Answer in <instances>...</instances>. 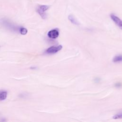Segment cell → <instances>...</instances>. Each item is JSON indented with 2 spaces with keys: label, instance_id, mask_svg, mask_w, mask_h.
Masks as SVG:
<instances>
[{
  "label": "cell",
  "instance_id": "cell-5",
  "mask_svg": "<svg viewBox=\"0 0 122 122\" xmlns=\"http://www.w3.org/2000/svg\"><path fill=\"white\" fill-rule=\"evenodd\" d=\"M7 92L5 90H0V101L5 100L7 96Z\"/></svg>",
  "mask_w": 122,
  "mask_h": 122
},
{
  "label": "cell",
  "instance_id": "cell-1",
  "mask_svg": "<svg viewBox=\"0 0 122 122\" xmlns=\"http://www.w3.org/2000/svg\"><path fill=\"white\" fill-rule=\"evenodd\" d=\"M49 8V6L47 5H40L38 7L37 9V11L41 17L43 19H46L47 15L46 13V11Z\"/></svg>",
  "mask_w": 122,
  "mask_h": 122
},
{
  "label": "cell",
  "instance_id": "cell-3",
  "mask_svg": "<svg viewBox=\"0 0 122 122\" xmlns=\"http://www.w3.org/2000/svg\"><path fill=\"white\" fill-rule=\"evenodd\" d=\"M111 18L114 22V23L121 29H122V20L117 16L112 14L110 15Z\"/></svg>",
  "mask_w": 122,
  "mask_h": 122
},
{
  "label": "cell",
  "instance_id": "cell-10",
  "mask_svg": "<svg viewBox=\"0 0 122 122\" xmlns=\"http://www.w3.org/2000/svg\"><path fill=\"white\" fill-rule=\"evenodd\" d=\"M118 86H121V84H120V83H119V84L117 83V84H116V87H118Z\"/></svg>",
  "mask_w": 122,
  "mask_h": 122
},
{
  "label": "cell",
  "instance_id": "cell-9",
  "mask_svg": "<svg viewBox=\"0 0 122 122\" xmlns=\"http://www.w3.org/2000/svg\"><path fill=\"white\" fill-rule=\"evenodd\" d=\"M114 119H122V114H118L114 115L113 117Z\"/></svg>",
  "mask_w": 122,
  "mask_h": 122
},
{
  "label": "cell",
  "instance_id": "cell-6",
  "mask_svg": "<svg viewBox=\"0 0 122 122\" xmlns=\"http://www.w3.org/2000/svg\"><path fill=\"white\" fill-rule=\"evenodd\" d=\"M69 20L73 24L75 25H78L79 23L76 20V19L74 18V17L72 15H69L68 16Z\"/></svg>",
  "mask_w": 122,
  "mask_h": 122
},
{
  "label": "cell",
  "instance_id": "cell-2",
  "mask_svg": "<svg viewBox=\"0 0 122 122\" xmlns=\"http://www.w3.org/2000/svg\"><path fill=\"white\" fill-rule=\"evenodd\" d=\"M62 48V46L61 45H58L57 46H52L48 48L46 50L45 52L47 54H54L58 52L60 50H61Z\"/></svg>",
  "mask_w": 122,
  "mask_h": 122
},
{
  "label": "cell",
  "instance_id": "cell-7",
  "mask_svg": "<svg viewBox=\"0 0 122 122\" xmlns=\"http://www.w3.org/2000/svg\"><path fill=\"white\" fill-rule=\"evenodd\" d=\"M114 62H119L122 61V55H117L115 56L113 59Z\"/></svg>",
  "mask_w": 122,
  "mask_h": 122
},
{
  "label": "cell",
  "instance_id": "cell-4",
  "mask_svg": "<svg viewBox=\"0 0 122 122\" xmlns=\"http://www.w3.org/2000/svg\"><path fill=\"white\" fill-rule=\"evenodd\" d=\"M59 32L56 29L51 30L48 32V36L49 37V38L52 39H55L57 38L59 36Z\"/></svg>",
  "mask_w": 122,
  "mask_h": 122
},
{
  "label": "cell",
  "instance_id": "cell-8",
  "mask_svg": "<svg viewBox=\"0 0 122 122\" xmlns=\"http://www.w3.org/2000/svg\"><path fill=\"white\" fill-rule=\"evenodd\" d=\"M20 33L22 35H25L27 33V30L24 28H20Z\"/></svg>",
  "mask_w": 122,
  "mask_h": 122
}]
</instances>
